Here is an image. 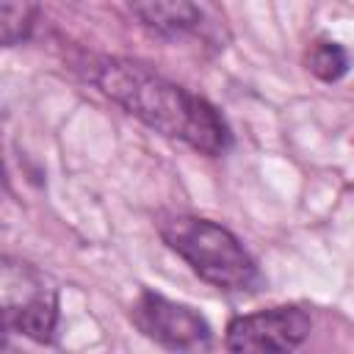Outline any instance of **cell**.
Returning a JSON list of instances; mask_svg holds the SVG:
<instances>
[{
    "mask_svg": "<svg viewBox=\"0 0 354 354\" xmlns=\"http://www.w3.org/2000/svg\"><path fill=\"white\" fill-rule=\"evenodd\" d=\"M304 61H307V69H310L318 80H324V83H337V80L346 77V72L351 69V55H348V50H346L340 41L324 39V36L310 44Z\"/></svg>",
    "mask_w": 354,
    "mask_h": 354,
    "instance_id": "cell-7",
    "label": "cell"
},
{
    "mask_svg": "<svg viewBox=\"0 0 354 354\" xmlns=\"http://www.w3.org/2000/svg\"><path fill=\"white\" fill-rule=\"evenodd\" d=\"M310 329L313 321L304 307L277 304L232 318L224 343L230 351H293L307 340Z\"/></svg>",
    "mask_w": 354,
    "mask_h": 354,
    "instance_id": "cell-5",
    "label": "cell"
},
{
    "mask_svg": "<svg viewBox=\"0 0 354 354\" xmlns=\"http://www.w3.org/2000/svg\"><path fill=\"white\" fill-rule=\"evenodd\" d=\"M3 329L25 335L36 343H53L58 329V288L30 263L3 260Z\"/></svg>",
    "mask_w": 354,
    "mask_h": 354,
    "instance_id": "cell-3",
    "label": "cell"
},
{
    "mask_svg": "<svg viewBox=\"0 0 354 354\" xmlns=\"http://www.w3.org/2000/svg\"><path fill=\"white\" fill-rule=\"evenodd\" d=\"M39 17V0H0V39L6 47L22 44Z\"/></svg>",
    "mask_w": 354,
    "mask_h": 354,
    "instance_id": "cell-8",
    "label": "cell"
},
{
    "mask_svg": "<svg viewBox=\"0 0 354 354\" xmlns=\"http://www.w3.org/2000/svg\"><path fill=\"white\" fill-rule=\"evenodd\" d=\"M127 11L163 39H185L202 28V11L194 0H124Z\"/></svg>",
    "mask_w": 354,
    "mask_h": 354,
    "instance_id": "cell-6",
    "label": "cell"
},
{
    "mask_svg": "<svg viewBox=\"0 0 354 354\" xmlns=\"http://www.w3.org/2000/svg\"><path fill=\"white\" fill-rule=\"evenodd\" d=\"M88 77L111 102L149 130L183 141L207 158L230 152L232 130L221 111L202 94L169 80L152 66L130 58L102 55L91 61Z\"/></svg>",
    "mask_w": 354,
    "mask_h": 354,
    "instance_id": "cell-1",
    "label": "cell"
},
{
    "mask_svg": "<svg viewBox=\"0 0 354 354\" xmlns=\"http://www.w3.org/2000/svg\"><path fill=\"white\" fill-rule=\"evenodd\" d=\"M158 232L163 243L207 285L227 293H249L260 288L263 274L257 260L224 224L191 213H169L158 218Z\"/></svg>",
    "mask_w": 354,
    "mask_h": 354,
    "instance_id": "cell-2",
    "label": "cell"
},
{
    "mask_svg": "<svg viewBox=\"0 0 354 354\" xmlns=\"http://www.w3.org/2000/svg\"><path fill=\"white\" fill-rule=\"evenodd\" d=\"M130 321L144 337L171 351H207L213 346L210 324L199 310L166 299L163 293H155L149 288L136 296L130 307Z\"/></svg>",
    "mask_w": 354,
    "mask_h": 354,
    "instance_id": "cell-4",
    "label": "cell"
}]
</instances>
